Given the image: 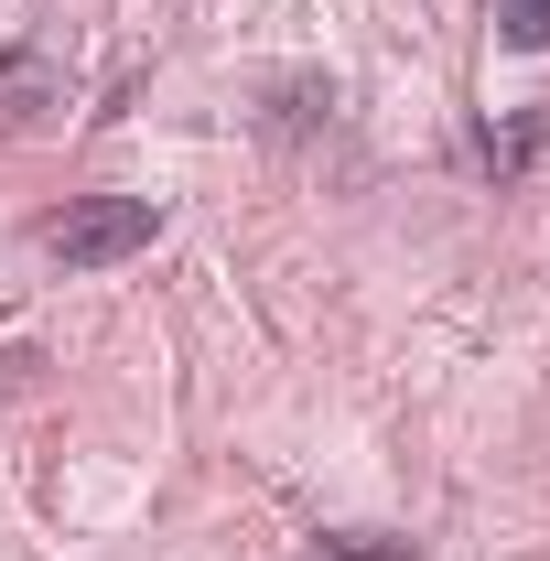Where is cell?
Masks as SVG:
<instances>
[{
  "mask_svg": "<svg viewBox=\"0 0 550 561\" xmlns=\"http://www.w3.org/2000/svg\"><path fill=\"white\" fill-rule=\"evenodd\" d=\"M496 44L507 55H550V0H496Z\"/></svg>",
  "mask_w": 550,
  "mask_h": 561,
  "instance_id": "obj_4",
  "label": "cell"
},
{
  "mask_svg": "<svg viewBox=\"0 0 550 561\" xmlns=\"http://www.w3.org/2000/svg\"><path fill=\"white\" fill-rule=\"evenodd\" d=\"M313 561H421V540H378V529H324Z\"/></svg>",
  "mask_w": 550,
  "mask_h": 561,
  "instance_id": "obj_3",
  "label": "cell"
},
{
  "mask_svg": "<svg viewBox=\"0 0 550 561\" xmlns=\"http://www.w3.org/2000/svg\"><path fill=\"white\" fill-rule=\"evenodd\" d=\"M151 238H162V206L151 195H76L66 216H44V249L66 271H108V260H130Z\"/></svg>",
  "mask_w": 550,
  "mask_h": 561,
  "instance_id": "obj_1",
  "label": "cell"
},
{
  "mask_svg": "<svg viewBox=\"0 0 550 561\" xmlns=\"http://www.w3.org/2000/svg\"><path fill=\"white\" fill-rule=\"evenodd\" d=\"M44 108H66V66L44 55V44H11L0 55V130H44Z\"/></svg>",
  "mask_w": 550,
  "mask_h": 561,
  "instance_id": "obj_2",
  "label": "cell"
}]
</instances>
